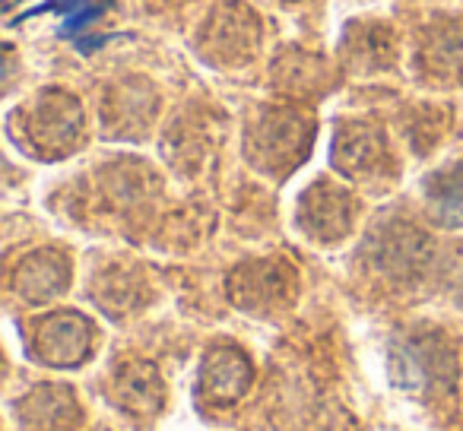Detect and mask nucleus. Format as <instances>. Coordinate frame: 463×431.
I'll list each match as a JSON object with an SVG mask.
<instances>
[{
  "label": "nucleus",
  "instance_id": "obj_1",
  "mask_svg": "<svg viewBox=\"0 0 463 431\" xmlns=\"http://www.w3.org/2000/svg\"><path fill=\"white\" fill-rule=\"evenodd\" d=\"M42 10H64L67 16H64V23H61V35H64V39H80V35L105 14V4H99V0H54V4H48V7H42ZM42 10H33L29 16L42 14Z\"/></svg>",
  "mask_w": 463,
  "mask_h": 431
}]
</instances>
